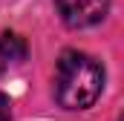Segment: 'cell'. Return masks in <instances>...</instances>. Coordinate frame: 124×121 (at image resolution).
Here are the masks:
<instances>
[{
    "label": "cell",
    "mask_w": 124,
    "mask_h": 121,
    "mask_svg": "<svg viewBox=\"0 0 124 121\" xmlns=\"http://www.w3.org/2000/svg\"><path fill=\"white\" fill-rule=\"evenodd\" d=\"M55 6L61 12L63 23L72 26V29L95 26L110 12V0H55Z\"/></svg>",
    "instance_id": "cell-2"
},
{
    "label": "cell",
    "mask_w": 124,
    "mask_h": 121,
    "mask_svg": "<svg viewBox=\"0 0 124 121\" xmlns=\"http://www.w3.org/2000/svg\"><path fill=\"white\" fill-rule=\"evenodd\" d=\"M26 52H29V46H26V40H23L20 35L6 32V35L0 38V60H3V63H17V60L26 58Z\"/></svg>",
    "instance_id": "cell-3"
},
{
    "label": "cell",
    "mask_w": 124,
    "mask_h": 121,
    "mask_svg": "<svg viewBox=\"0 0 124 121\" xmlns=\"http://www.w3.org/2000/svg\"><path fill=\"white\" fill-rule=\"evenodd\" d=\"M0 121H12V101L0 92Z\"/></svg>",
    "instance_id": "cell-4"
},
{
    "label": "cell",
    "mask_w": 124,
    "mask_h": 121,
    "mask_svg": "<svg viewBox=\"0 0 124 121\" xmlns=\"http://www.w3.org/2000/svg\"><path fill=\"white\" fill-rule=\"evenodd\" d=\"M104 90V66L78 49H66L55 66V98L66 110H87Z\"/></svg>",
    "instance_id": "cell-1"
},
{
    "label": "cell",
    "mask_w": 124,
    "mask_h": 121,
    "mask_svg": "<svg viewBox=\"0 0 124 121\" xmlns=\"http://www.w3.org/2000/svg\"><path fill=\"white\" fill-rule=\"evenodd\" d=\"M3 66H6V63H3V60H0V72H3Z\"/></svg>",
    "instance_id": "cell-5"
}]
</instances>
